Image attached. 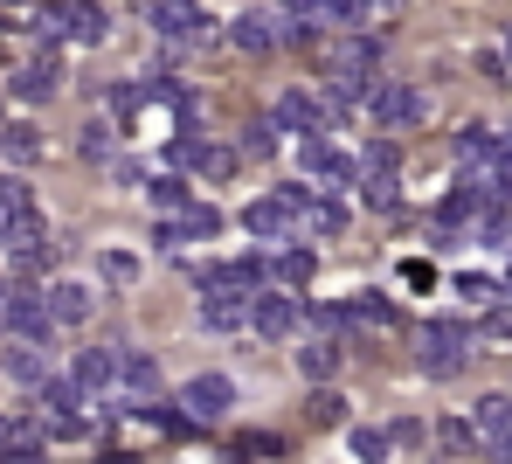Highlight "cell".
<instances>
[{
    "instance_id": "obj_40",
    "label": "cell",
    "mask_w": 512,
    "mask_h": 464,
    "mask_svg": "<svg viewBox=\"0 0 512 464\" xmlns=\"http://www.w3.org/2000/svg\"><path fill=\"white\" fill-rule=\"evenodd\" d=\"M485 333H492V340H512V305H492V312H485Z\"/></svg>"
},
{
    "instance_id": "obj_7",
    "label": "cell",
    "mask_w": 512,
    "mask_h": 464,
    "mask_svg": "<svg viewBox=\"0 0 512 464\" xmlns=\"http://www.w3.org/2000/svg\"><path fill=\"white\" fill-rule=\"evenodd\" d=\"M367 104H374V118H381L388 132H416V125L429 118V97L416 91V84H374Z\"/></svg>"
},
{
    "instance_id": "obj_32",
    "label": "cell",
    "mask_w": 512,
    "mask_h": 464,
    "mask_svg": "<svg viewBox=\"0 0 512 464\" xmlns=\"http://www.w3.org/2000/svg\"><path fill=\"white\" fill-rule=\"evenodd\" d=\"M298 368L312 374V381H326V374L340 368V347H333V340H312V347H305V354H298Z\"/></svg>"
},
{
    "instance_id": "obj_13",
    "label": "cell",
    "mask_w": 512,
    "mask_h": 464,
    "mask_svg": "<svg viewBox=\"0 0 512 464\" xmlns=\"http://www.w3.org/2000/svg\"><path fill=\"white\" fill-rule=\"evenodd\" d=\"M499 146H506V139H499L492 125H464V132L450 139L457 167H471V174H492V167H499Z\"/></svg>"
},
{
    "instance_id": "obj_22",
    "label": "cell",
    "mask_w": 512,
    "mask_h": 464,
    "mask_svg": "<svg viewBox=\"0 0 512 464\" xmlns=\"http://www.w3.org/2000/svg\"><path fill=\"white\" fill-rule=\"evenodd\" d=\"M229 464H284V437L250 430V437H236V444H229Z\"/></svg>"
},
{
    "instance_id": "obj_44",
    "label": "cell",
    "mask_w": 512,
    "mask_h": 464,
    "mask_svg": "<svg viewBox=\"0 0 512 464\" xmlns=\"http://www.w3.org/2000/svg\"><path fill=\"white\" fill-rule=\"evenodd\" d=\"M506 291H512V271H506Z\"/></svg>"
},
{
    "instance_id": "obj_23",
    "label": "cell",
    "mask_w": 512,
    "mask_h": 464,
    "mask_svg": "<svg viewBox=\"0 0 512 464\" xmlns=\"http://www.w3.org/2000/svg\"><path fill=\"white\" fill-rule=\"evenodd\" d=\"M118 388L153 395V388H160V361H153V354H118Z\"/></svg>"
},
{
    "instance_id": "obj_31",
    "label": "cell",
    "mask_w": 512,
    "mask_h": 464,
    "mask_svg": "<svg viewBox=\"0 0 512 464\" xmlns=\"http://www.w3.org/2000/svg\"><path fill=\"white\" fill-rule=\"evenodd\" d=\"M346 444H353V458H360V464H381L388 451H395V444H388V430H367V423H360Z\"/></svg>"
},
{
    "instance_id": "obj_9",
    "label": "cell",
    "mask_w": 512,
    "mask_h": 464,
    "mask_svg": "<svg viewBox=\"0 0 512 464\" xmlns=\"http://www.w3.org/2000/svg\"><path fill=\"white\" fill-rule=\"evenodd\" d=\"M208 298H201V326L208 333H236V326H250V305L256 291H236V284H201Z\"/></svg>"
},
{
    "instance_id": "obj_4",
    "label": "cell",
    "mask_w": 512,
    "mask_h": 464,
    "mask_svg": "<svg viewBox=\"0 0 512 464\" xmlns=\"http://www.w3.org/2000/svg\"><path fill=\"white\" fill-rule=\"evenodd\" d=\"M0 319H7V333L28 340V347H42V340L56 333V312H49L42 291H7V298H0Z\"/></svg>"
},
{
    "instance_id": "obj_19",
    "label": "cell",
    "mask_w": 512,
    "mask_h": 464,
    "mask_svg": "<svg viewBox=\"0 0 512 464\" xmlns=\"http://www.w3.org/2000/svg\"><path fill=\"white\" fill-rule=\"evenodd\" d=\"M381 63V42L374 35H346L340 49H333V77H367Z\"/></svg>"
},
{
    "instance_id": "obj_10",
    "label": "cell",
    "mask_w": 512,
    "mask_h": 464,
    "mask_svg": "<svg viewBox=\"0 0 512 464\" xmlns=\"http://www.w3.org/2000/svg\"><path fill=\"white\" fill-rule=\"evenodd\" d=\"M471 423H478V444L499 464H512V395H485V402L471 409Z\"/></svg>"
},
{
    "instance_id": "obj_38",
    "label": "cell",
    "mask_w": 512,
    "mask_h": 464,
    "mask_svg": "<svg viewBox=\"0 0 512 464\" xmlns=\"http://www.w3.org/2000/svg\"><path fill=\"white\" fill-rule=\"evenodd\" d=\"M340 416H346L340 395H312V423H340Z\"/></svg>"
},
{
    "instance_id": "obj_20",
    "label": "cell",
    "mask_w": 512,
    "mask_h": 464,
    "mask_svg": "<svg viewBox=\"0 0 512 464\" xmlns=\"http://www.w3.org/2000/svg\"><path fill=\"white\" fill-rule=\"evenodd\" d=\"M7 91L21 97V104H49V97H56V63L42 56V63H28V70H14V77H7Z\"/></svg>"
},
{
    "instance_id": "obj_35",
    "label": "cell",
    "mask_w": 512,
    "mask_h": 464,
    "mask_svg": "<svg viewBox=\"0 0 512 464\" xmlns=\"http://www.w3.org/2000/svg\"><path fill=\"white\" fill-rule=\"evenodd\" d=\"M374 174H395V139H374L360 153V181H374Z\"/></svg>"
},
{
    "instance_id": "obj_39",
    "label": "cell",
    "mask_w": 512,
    "mask_h": 464,
    "mask_svg": "<svg viewBox=\"0 0 512 464\" xmlns=\"http://www.w3.org/2000/svg\"><path fill=\"white\" fill-rule=\"evenodd\" d=\"M84 153H90V160L111 153V125H84Z\"/></svg>"
},
{
    "instance_id": "obj_26",
    "label": "cell",
    "mask_w": 512,
    "mask_h": 464,
    "mask_svg": "<svg viewBox=\"0 0 512 464\" xmlns=\"http://www.w3.org/2000/svg\"><path fill=\"white\" fill-rule=\"evenodd\" d=\"M0 160H14V167L42 160V139H35V125H0Z\"/></svg>"
},
{
    "instance_id": "obj_28",
    "label": "cell",
    "mask_w": 512,
    "mask_h": 464,
    "mask_svg": "<svg viewBox=\"0 0 512 464\" xmlns=\"http://www.w3.org/2000/svg\"><path fill=\"white\" fill-rule=\"evenodd\" d=\"M7 374H14V381H28V388H42V381H49L42 347H28V340H21V347H7Z\"/></svg>"
},
{
    "instance_id": "obj_15",
    "label": "cell",
    "mask_w": 512,
    "mask_h": 464,
    "mask_svg": "<svg viewBox=\"0 0 512 464\" xmlns=\"http://www.w3.org/2000/svg\"><path fill=\"white\" fill-rule=\"evenodd\" d=\"M70 381H77L84 395H104V388H118V354H111V347H84V354L70 361Z\"/></svg>"
},
{
    "instance_id": "obj_1",
    "label": "cell",
    "mask_w": 512,
    "mask_h": 464,
    "mask_svg": "<svg viewBox=\"0 0 512 464\" xmlns=\"http://www.w3.org/2000/svg\"><path fill=\"white\" fill-rule=\"evenodd\" d=\"M416 347H423V374H457L471 361V326H457V319H423V333H416Z\"/></svg>"
},
{
    "instance_id": "obj_3",
    "label": "cell",
    "mask_w": 512,
    "mask_h": 464,
    "mask_svg": "<svg viewBox=\"0 0 512 464\" xmlns=\"http://www.w3.org/2000/svg\"><path fill=\"white\" fill-rule=\"evenodd\" d=\"M35 28H42L49 42H63V35H70V42H104V14H97L90 0H56V7H42Z\"/></svg>"
},
{
    "instance_id": "obj_14",
    "label": "cell",
    "mask_w": 512,
    "mask_h": 464,
    "mask_svg": "<svg viewBox=\"0 0 512 464\" xmlns=\"http://www.w3.org/2000/svg\"><path fill=\"white\" fill-rule=\"evenodd\" d=\"M201 236H222V215L201 208V201H194L187 215H167V222H160V250H173V243H201Z\"/></svg>"
},
{
    "instance_id": "obj_25",
    "label": "cell",
    "mask_w": 512,
    "mask_h": 464,
    "mask_svg": "<svg viewBox=\"0 0 512 464\" xmlns=\"http://www.w3.org/2000/svg\"><path fill=\"white\" fill-rule=\"evenodd\" d=\"M436 451H443V458L485 451V444H478V423H464V416H443V423H436Z\"/></svg>"
},
{
    "instance_id": "obj_30",
    "label": "cell",
    "mask_w": 512,
    "mask_h": 464,
    "mask_svg": "<svg viewBox=\"0 0 512 464\" xmlns=\"http://www.w3.org/2000/svg\"><path fill=\"white\" fill-rule=\"evenodd\" d=\"M450 291H457V298H471V305H499V298H506V284H499V278H478V271L450 278Z\"/></svg>"
},
{
    "instance_id": "obj_24",
    "label": "cell",
    "mask_w": 512,
    "mask_h": 464,
    "mask_svg": "<svg viewBox=\"0 0 512 464\" xmlns=\"http://www.w3.org/2000/svg\"><path fill=\"white\" fill-rule=\"evenodd\" d=\"M346 319H360V326H395V298H388V291H353V298H346Z\"/></svg>"
},
{
    "instance_id": "obj_2",
    "label": "cell",
    "mask_w": 512,
    "mask_h": 464,
    "mask_svg": "<svg viewBox=\"0 0 512 464\" xmlns=\"http://www.w3.org/2000/svg\"><path fill=\"white\" fill-rule=\"evenodd\" d=\"M153 28H160L167 42H194V49H208V42H222V28H215V14H201L194 0H153Z\"/></svg>"
},
{
    "instance_id": "obj_36",
    "label": "cell",
    "mask_w": 512,
    "mask_h": 464,
    "mask_svg": "<svg viewBox=\"0 0 512 464\" xmlns=\"http://www.w3.org/2000/svg\"><path fill=\"white\" fill-rule=\"evenodd\" d=\"M97 271H104L111 284H132V278H139V257H132V250H104V257H97Z\"/></svg>"
},
{
    "instance_id": "obj_5",
    "label": "cell",
    "mask_w": 512,
    "mask_h": 464,
    "mask_svg": "<svg viewBox=\"0 0 512 464\" xmlns=\"http://www.w3.org/2000/svg\"><path fill=\"white\" fill-rule=\"evenodd\" d=\"M35 395H42V423H49V437H84V388H77V381H56V374H49Z\"/></svg>"
},
{
    "instance_id": "obj_33",
    "label": "cell",
    "mask_w": 512,
    "mask_h": 464,
    "mask_svg": "<svg viewBox=\"0 0 512 464\" xmlns=\"http://www.w3.org/2000/svg\"><path fill=\"white\" fill-rule=\"evenodd\" d=\"M243 153H250V160H270V153H277V118H256V125H243Z\"/></svg>"
},
{
    "instance_id": "obj_6",
    "label": "cell",
    "mask_w": 512,
    "mask_h": 464,
    "mask_svg": "<svg viewBox=\"0 0 512 464\" xmlns=\"http://www.w3.org/2000/svg\"><path fill=\"white\" fill-rule=\"evenodd\" d=\"M298 319H305V298L298 291H256V305H250V326L263 333V340H291L298 333Z\"/></svg>"
},
{
    "instance_id": "obj_29",
    "label": "cell",
    "mask_w": 512,
    "mask_h": 464,
    "mask_svg": "<svg viewBox=\"0 0 512 464\" xmlns=\"http://www.w3.org/2000/svg\"><path fill=\"white\" fill-rule=\"evenodd\" d=\"M146 194H153V208H160V215H187V208H194V187L180 181V174H167V181H153Z\"/></svg>"
},
{
    "instance_id": "obj_18",
    "label": "cell",
    "mask_w": 512,
    "mask_h": 464,
    "mask_svg": "<svg viewBox=\"0 0 512 464\" xmlns=\"http://www.w3.org/2000/svg\"><path fill=\"white\" fill-rule=\"evenodd\" d=\"M229 42H236L243 56H270V49H277V21H270V14H236V21H229Z\"/></svg>"
},
{
    "instance_id": "obj_41",
    "label": "cell",
    "mask_w": 512,
    "mask_h": 464,
    "mask_svg": "<svg viewBox=\"0 0 512 464\" xmlns=\"http://www.w3.org/2000/svg\"><path fill=\"white\" fill-rule=\"evenodd\" d=\"M388 444H402V451H409V444H423V423H395V430H388Z\"/></svg>"
},
{
    "instance_id": "obj_17",
    "label": "cell",
    "mask_w": 512,
    "mask_h": 464,
    "mask_svg": "<svg viewBox=\"0 0 512 464\" xmlns=\"http://www.w3.org/2000/svg\"><path fill=\"white\" fill-rule=\"evenodd\" d=\"M478 208H492V201L478 194V181H464V187H450V194L436 201V222H443V229H471V222H478Z\"/></svg>"
},
{
    "instance_id": "obj_45",
    "label": "cell",
    "mask_w": 512,
    "mask_h": 464,
    "mask_svg": "<svg viewBox=\"0 0 512 464\" xmlns=\"http://www.w3.org/2000/svg\"><path fill=\"white\" fill-rule=\"evenodd\" d=\"M0 298H7V291H0Z\"/></svg>"
},
{
    "instance_id": "obj_37",
    "label": "cell",
    "mask_w": 512,
    "mask_h": 464,
    "mask_svg": "<svg viewBox=\"0 0 512 464\" xmlns=\"http://www.w3.org/2000/svg\"><path fill=\"white\" fill-rule=\"evenodd\" d=\"M388 14H395V0H353V28H374Z\"/></svg>"
},
{
    "instance_id": "obj_8",
    "label": "cell",
    "mask_w": 512,
    "mask_h": 464,
    "mask_svg": "<svg viewBox=\"0 0 512 464\" xmlns=\"http://www.w3.org/2000/svg\"><path fill=\"white\" fill-rule=\"evenodd\" d=\"M180 409H187L194 423H222V416L236 409V381H229V374H194V381L180 388Z\"/></svg>"
},
{
    "instance_id": "obj_11",
    "label": "cell",
    "mask_w": 512,
    "mask_h": 464,
    "mask_svg": "<svg viewBox=\"0 0 512 464\" xmlns=\"http://www.w3.org/2000/svg\"><path fill=\"white\" fill-rule=\"evenodd\" d=\"M270 118H277L284 132H298V139H326V125H333V118H326V104H319V97H305V91H284Z\"/></svg>"
},
{
    "instance_id": "obj_12",
    "label": "cell",
    "mask_w": 512,
    "mask_h": 464,
    "mask_svg": "<svg viewBox=\"0 0 512 464\" xmlns=\"http://www.w3.org/2000/svg\"><path fill=\"white\" fill-rule=\"evenodd\" d=\"M298 160H305V174H319V181H360V160L333 146V139H298Z\"/></svg>"
},
{
    "instance_id": "obj_34",
    "label": "cell",
    "mask_w": 512,
    "mask_h": 464,
    "mask_svg": "<svg viewBox=\"0 0 512 464\" xmlns=\"http://www.w3.org/2000/svg\"><path fill=\"white\" fill-rule=\"evenodd\" d=\"M360 187H367L360 201H367L374 215H388V208H402V187H395V174H374V181H360Z\"/></svg>"
},
{
    "instance_id": "obj_21",
    "label": "cell",
    "mask_w": 512,
    "mask_h": 464,
    "mask_svg": "<svg viewBox=\"0 0 512 464\" xmlns=\"http://www.w3.org/2000/svg\"><path fill=\"white\" fill-rule=\"evenodd\" d=\"M312 271H319L312 250H284V257H270V284H277V291H305Z\"/></svg>"
},
{
    "instance_id": "obj_27",
    "label": "cell",
    "mask_w": 512,
    "mask_h": 464,
    "mask_svg": "<svg viewBox=\"0 0 512 464\" xmlns=\"http://www.w3.org/2000/svg\"><path fill=\"white\" fill-rule=\"evenodd\" d=\"M305 222H312V236H340V229H346V201H340V194H312Z\"/></svg>"
},
{
    "instance_id": "obj_16",
    "label": "cell",
    "mask_w": 512,
    "mask_h": 464,
    "mask_svg": "<svg viewBox=\"0 0 512 464\" xmlns=\"http://www.w3.org/2000/svg\"><path fill=\"white\" fill-rule=\"evenodd\" d=\"M42 298H49V312H56V326H84L90 312H97V298H90V284H49V291H42Z\"/></svg>"
},
{
    "instance_id": "obj_43",
    "label": "cell",
    "mask_w": 512,
    "mask_h": 464,
    "mask_svg": "<svg viewBox=\"0 0 512 464\" xmlns=\"http://www.w3.org/2000/svg\"><path fill=\"white\" fill-rule=\"evenodd\" d=\"M0 7H21V0H0Z\"/></svg>"
},
{
    "instance_id": "obj_42",
    "label": "cell",
    "mask_w": 512,
    "mask_h": 464,
    "mask_svg": "<svg viewBox=\"0 0 512 464\" xmlns=\"http://www.w3.org/2000/svg\"><path fill=\"white\" fill-rule=\"evenodd\" d=\"M0 464H49V458H42V444H28V451H0Z\"/></svg>"
}]
</instances>
